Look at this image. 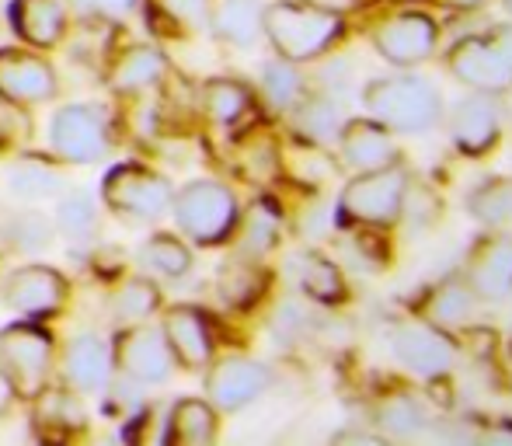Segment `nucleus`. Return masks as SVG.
Masks as SVG:
<instances>
[{"label": "nucleus", "instance_id": "obj_1", "mask_svg": "<svg viewBox=\"0 0 512 446\" xmlns=\"http://www.w3.org/2000/svg\"><path fill=\"white\" fill-rule=\"evenodd\" d=\"M262 35L272 42L279 60L310 63L342 42L345 18L335 7L310 4V0H276L262 7Z\"/></svg>", "mask_w": 512, "mask_h": 446}, {"label": "nucleus", "instance_id": "obj_2", "mask_svg": "<svg viewBox=\"0 0 512 446\" xmlns=\"http://www.w3.org/2000/svg\"><path fill=\"white\" fill-rule=\"evenodd\" d=\"M56 370V338L39 321H14L0 328V377L18 401H35Z\"/></svg>", "mask_w": 512, "mask_h": 446}, {"label": "nucleus", "instance_id": "obj_3", "mask_svg": "<svg viewBox=\"0 0 512 446\" xmlns=\"http://www.w3.org/2000/svg\"><path fill=\"white\" fill-rule=\"evenodd\" d=\"M408 171L398 164L359 171L338 196V223L363 230H391L405 213Z\"/></svg>", "mask_w": 512, "mask_h": 446}, {"label": "nucleus", "instance_id": "obj_4", "mask_svg": "<svg viewBox=\"0 0 512 446\" xmlns=\"http://www.w3.org/2000/svg\"><path fill=\"white\" fill-rule=\"evenodd\" d=\"M175 199V185L168 175L147 168V164L122 161L105 171L102 178V203L112 217H119L126 227L164 220Z\"/></svg>", "mask_w": 512, "mask_h": 446}, {"label": "nucleus", "instance_id": "obj_5", "mask_svg": "<svg viewBox=\"0 0 512 446\" xmlns=\"http://www.w3.org/2000/svg\"><path fill=\"white\" fill-rule=\"evenodd\" d=\"M171 213H175L178 230L192 244L216 248V244H227L234 237L241 206H237V196L223 182H216V178H196L182 192H175Z\"/></svg>", "mask_w": 512, "mask_h": 446}, {"label": "nucleus", "instance_id": "obj_6", "mask_svg": "<svg viewBox=\"0 0 512 446\" xmlns=\"http://www.w3.org/2000/svg\"><path fill=\"white\" fill-rule=\"evenodd\" d=\"M366 112L394 133H425L443 119V98L422 77H380L363 91Z\"/></svg>", "mask_w": 512, "mask_h": 446}, {"label": "nucleus", "instance_id": "obj_7", "mask_svg": "<svg viewBox=\"0 0 512 446\" xmlns=\"http://www.w3.org/2000/svg\"><path fill=\"white\" fill-rule=\"evenodd\" d=\"M112 119L102 105H63L60 112H53L49 119V147L63 164H102L112 154Z\"/></svg>", "mask_w": 512, "mask_h": 446}, {"label": "nucleus", "instance_id": "obj_8", "mask_svg": "<svg viewBox=\"0 0 512 446\" xmlns=\"http://www.w3.org/2000/svg\"><path fill=\"white\" fill-rule=\"evenodd\" d=\"M56 95H60V77L46 56L18 46L0 49V102L14 109H35L49 105Z\"/></svg>", "mask_w": 512, "mask_h": 446}, {"label": "nucleus", "instance_id": "obj_9", "mask_svg": "<svg viewBox=\"0 0 512 446\" xmlns=\"http://www.w3.org/2000/svg\"><path fill=\"white\" fill-rule=\"evenodd\" d=\"M112 363L122 377L136 384H164L175 370V356L161 328L147 325H122L112 342Z\"/></svg>", "mask_w": 512, "mask_h": 446}, {"label": "nucleus", "instance_id": "obj_10", "mask_svg": "<svg viewBox=\"0 0 512 446\" xmlns=\"http://www.w3.org/2000/svg\"><path fill=\"white\" fill-rule=\"evenodd\" d=\"M70 297V286H67V276L53 265H21L14 269L11 276L4 279L0 286V300L11 307L14 314L28 321H46V318H56L63 311Z\"/></svg>", "mask_w": 512, "mask_h": 446}, {"label": "nucleus", "instance_id": "obj_11", "mask_svg": "<svg viewBox=\"0 0 512 446\" xmlns=\"http://www.w3.org/2000/svg\"><path fill=\"white\" fill-rule=\"evenodd\" d=\"M439 42V25L422 11H401L394 18L380 21L373 32V49L380 53V60H387L391 67H418L436 53Z\"/></svg>", "mask_w": 512, "mask_h": 446}, {"label": "nucleus", "instance_id": "obj_12", "mask_svg": "<svg viewBox=\"0 0 512 446\" xmlns=\"http://www.w3.org/2000/svg\"><path fill=\"white\" fill-rule=\"evenodd\" d=\"M446 67L460 84H467L474 91H485V95L512 91V67L488 35H467V39L453 42Z\"/></svg>", "mask_w": 512, "mask_h": 446}, {"label": "nucleus", "instance_id": "obj_13", "mask_svg": "<svg viewBox=\"0 0 512 446\" xmlns=\"http://www.w3.org/2000/svg\"><path fill=\"white\" fill-rule=\"evenodd\" d=\"M272 384V373L258 359L230 356L220 363H209L206 373V394L216 412H241L251 401H258Z\"/></svg>", "mask_w": 512, "mask_h": 446}, {"label": "nucleus", "instance_id": "obj_14", "mask_svg": "<svg viewBox=\"0 0 512 446\" xmlns=\"http://www.w3.org/2000/svg\"><path fill=\"white\" fill-rule=\"evenodd\" d=\"M394 356L405 363L418 377H443L453 363H457V345L453 338L432 321H408L391 338Z\"/></svg>", "mask_w": 512, "mask_h": 446}, {"label": "nucleus", "instance_id": "obj_15", "mask_svg": "<svg viewBox=\"0 0 512 446\" xmlns=\"http://www.w3.org/2000/svg\"><path fill=\"white\" fill-rule=\"evenodd\" d=\"M115 377L112 342L98 332H77L60 352V380L77 394H98Z\"/></svg>", "mask_w": 512, "mask_h": 446}, {"label": "nucleus", "instance_id": "obj_16", "mask_svg": "<svg viewBox=\"0 0 512 446\" xmlns=\"http://www.w3.org/2000/svg\"><path fill=\"white\" fill-rule=\"evenodd\" d=\"M502 133V105L499 95H485V91H474V95L460 98L457 109L450 115V140L460 154L481 157L499 143Z\"/></svg>", "mask_w": 512, "mask_h": 446}, {"label": "nucleus", "instance_id": "obj_17", "mask_svg": "<svg viewBox=\"0 0 512 446\" xmlns=\"http://www.w3.org/2000/svg\"><path fill=\"white\" fill-rule=\"evenodd\" d=\"M161 332L171 345V356H175L178 366L185 370H203V366L213 363V325L196 304H178L164 311Z\"/></svg>", "mask_w": 512, "mask_h": 446}, {"label": "nucleus", "instance_id": "obj_18", "mask_svg": "<svg viewBox=\"0 0 512 446\" xmlns=\"http://www.w3.org/2000/svg\"><path fill=\"white\" fill-rule=\"evenodd\" d=\"M338 147H342V161L352 171H373L387 168V164L401 161V150L394 143L391 129L377 119H349L338 129Z\"/></svg>", "mask_w": 512, "mask_h": 446}, {"label": "nucleus", "instance_id": "obj_19", "mask_svg": "<svg viewBox=\"0 0 512 446\" xmlns=\"http://www.w3.org/2000/svg\"><path fill=\"white\" fill-rule=\"evenodd\" d=\"M7 21L14 35L32 49H53L67 35V4L63 0H11Z\"/></svg>", "mask_w": 512, "mask_h": 446}, {"label": "nucleus", "instance_id": "obj_20", "mask_svg": "<svg viewBox=\"0 0 512 446\" xmlns=\"http://www.w3.org/2000/svg\"><path fill=\"white\" fill-rule=\"evenodd\" d=\"M35 408V433L42 440H70V436L88 429V408H84V394L74 387H46L39 398L32 401Z\"/></svg>", "mask_w": 512, "mask_h": 446}, {"label": "nucleus", "instance_id": "obj_21", "mask_svg": "<svg viewBox=\"0 0 512 446\" xmlns=\"http://www.w3.org/2000/svg\"><path fill=\"white\" fill-rule=\"evenodd\" d=\"M168 77V60L157 46H126L108 67V88L122 98L143 95Z\"/></svg>", "mask_w": 512, "mask_h": 446}, {"label": "nucleus", "instance_id": "obj_22", "mask_svg": "<svg viewBox=\"0 0 512 446\" xmlns=\"http://www.w3.org/2000/svg\"><path fill=\"white\" fill-rule=\"evenodd\" d=\"M464 276L478 300H506L512 293V237H488Z\"/></svg>", "mask_w": 512, "mask_h": 446}, {"label": "nucleus", "instance_id": "obj_23", "mask_svg": "<svg viewBox=\"0 0 512 446\" xmlns=\"http://www.w3.org/2000/svg\"><path fill=\"white\" fill-rule=\"evenodd\" d=\"M7 189L18 203H49V199H60L67 192V175L56 168L46 157H18L7 171Z\"/></svg>", "mask_w": 512, "mask_h": 446}, {"label": "nucleus", "instance_id": "obj_24", "mask_svg": "<svg viewBox=\"0 0 512 446\" xmlns=\"http://www.w3.org/2000/svg\"><path fill=\"white\" fill-rule=\"evenodd\" d=\"M216 408L209 401L199 398H182L171 405L168 419H164L161 443L168 446H209L216 443L220 433V419H216Z\"/></svg>", "mask_w": 512, "mask_h": 446}, {"label": "nucleus", "instance_id": "obj_25", "mask_svg": "<svg viewBox=\"0 0 512 446\" xmlns=\"http://www.w3.org/2000/svg\"><path fill=\"white\" fill-rule=\"evenodd\" d=\"M206 28H213L216 39L227 46L248 49L262 35V4L258 0H213Z\"/></svg>", "mask_w": 512, "mask_h": 446}, {"label": "nucleus", "instance_id": "obj_26", "mask_svg": "<svg viewBox=\"0 0 512 446\" xmlns=\"http://www.w3.org/2000/svg\"><path fill=\"white\" fill-rule=\"evenodd\" d=\"M279 234H283V217L279 210L269 203V199H255L248 206L244 217H237V255L251 258V262H262L272 248L279 244Z\"/></svg>", "mask_w": 512, "mask_h": 446}, {"label": "nucleus", "instance_id": "obj_27", "mask_svg": "<svg viewBox=\"0 0 512 446\" xmlns=\"http://www.w3.org/2000/svg\"><path fill=\"white\" fill-rule=\"evenodd\" d=\"M293 276H297L300 290L310 300H317V304L331 307L349 300V286H345L342 269L331 258H324L321 251H304V255L293 258Z\"/></svg>", "mask_w": 512, "mask_h": 446}, {"label": "nucleus", "instance_id": "obj_28", "mask_svg": "<svg viewBox=\"0 0 512 446\" xmlns=\"http://www.w3.org/2000/svg\"><path fill=\"white\" fill-rule=\"evenodd\" d=\"M56 234L67 237L70 244H95L102 234V210H98L95 196L84 189H70L56 199Z\"/></svg>", "mask_w": 512, "mask_h": 446}, {"label": "nucleus", "instance_id": "obj_29", "mask_svg": "<svg viewBox=\"0 0 512 446\" xmlns=\"http://www.w3.org/2000/svg\"><path fill=\"white\" fill-rule=\"evenodd\" d=\"M216 290H220V300L234 311H251L258 300L269 290V272L262 269L251 258H230L220 269V279H216Z\"/></svg>", "mask_w": 512, "mask_h": 446}, {"label": "nucleus", "instance_id": "obj_30", "mask_svg": "<svg viewBox=\"0 0 512 446\" xmlns=\"http://www.w3.org/2000/svg\"><path fill=\"white\" fill-rule=\"evenodd\" d=\"M157 311H161V290L147 276L122 279L108 297V314H112L115 325H140V321L154 318Z\"/></svg>", "mask_w": 512, "mask_h": 446}, {"label": "nucleus", "instance_id": "obj_31", "mask_svg": "<svg viewBox=\"0 0 512 446\" xmlns=\"http://www.w3.org/2000/svg\"><path fill=\"white\" fill-rule=\"evenodd\" d=\"M213 0H143L147 21L157 35H189L209 25Z\"/></svg>", "mask_w": 512, "mask_h": 446}, {"label": "nucleus", "instance_id": "obj_32", "mask_svg": "<svg viewBox=\"0 0 512 446\" xmlns=\"http://www.w3.org/2000/svg\"><path fill=\"white\" fill-rule=\"evenodd\" d=\"M474 307H478V293L471 290L467 276H450L429 293V300H425V321H432V325H439V328L464 325L474 314Z\"/></svg>", "mask_w": 512, "mask_h": 446}, {"label": "nucleus", "instance_id": "obj_33", "mask_svg": "<svg viewBox=\"0 0 512 446\" xmlns=\"http://www.w3.org/2000/svg\"><path fill=\"white\" fill-rule=\"evenodd\" d=\"M4 244L14 255H32V251H46L56 241V223L39 210H18L7 217V223L0 227Z\"/></svg>", "mask_w": 512, "mask_h": 446}, {"label": "nucleus", "instance_id": "obj_34", "mask_svg": "<svg viewBox=\"0 0 512 446\" xmlns=\"http://www.w3.org/2000/svg\"><path fill=\"white\" fill-rule=\"evenodd\" d=\"M140 265L154 276L164 279H182L192 272V251L182 237L175 234H150L147 241L140 244Z\"/></svg>", "mask_w": 512, "mask_h": 446}, {"label": "nucleus", "instance_id": "obj_35", "mask_svg": "<svg viewBox=\"0 0 512 446\" xmlns=\"http://www.w3.org/2000/svg\"><path fill=\"white\" fill-rule=\"evenodd\" d=\"M203 112L216 126H234L251 112V91L241 81L213 77V81L203 84Z\"/></svg>", "mask_w": 512, "mask_h": 446}, {"label": "nucleus", "instance_id": "obj_36", "mask_svg": "<svg viewBox=\"0 0 512 446\" xmlns=\"http://www.w3.org/2000/svg\"><path fill=\"white\" fill-rule=\"evenodd\" d=\"M290 112H293V129H297V136L307 143L335 140L338 129H342L338 109L328 102V98H300Z\"/></svg>", "mask_w": 512, "mask_h": 446}, {"label": "nucleus", "instance_id": "obj_37", "mask_svg": "<svg viewBox=\"0 0 512 446\" xmlns=\"http://www.w3.org/2000/svg\"><path fill=\"white\" fill-rule=\"evenodd\" d=\"M467 213L485 227L512 220V178H488L467 199Z\"/></svg>", "mask_w": 512, "mask_h": 446}, {"label": "nucleus", "instance_id": "obj_38", "mask_svg": "<svg viewBox=\"0 0 512 446\" xmlns=\"http://www.w3.org/2000/svg\"><path fill=\"white\" fill-rule=\"evenodd\" d=\"M262 95L272 109L290 112L293 105L304 98V77H300L297 63L290 60H272L262 70Z\"/></svg>", "mask_w": 512, "mask_h": 446}, {"label": "nucleus", "instance_id": "obj_39", "mask_svg": "<svg viewBox=\"0 0 512 446\" xmlns=\"http://www.w3.org/2000/svg\"><path fill=\"white\" fill-rule=\"evenodd\" d=\"M377 415H380V426L394 436H415L425 429L422 405H418L415 398H408V394H391V398L380 405Z\"/></svg>", "mask_w": 512, "mask_h": 446}, {"label": "nucleus", "instance_id": "obj_40", "mask_svg": "<svg viewBox=\"0 0 512 446\" xmlns=\"http://www.w3.org/2000/svg\"><path fill=\"white\" fill-rule=\"evenodd\" d=\"M81 18H105V21H115V18H126L140 7V0H70Z\"/></svg>", "mask_w": 512, "mask_h": 446}, {"label": "nucleus", "instance_id": "obj_41", "mask_svg": "<svg viewBox=\"0 0 512 446\" xmlns=\"http://www.w3.org/2000/svg\"><path fill=\"white\" fill-rule=\"evenodd\" d=\"M488 39L499 46V53L506 56V63L512 67V25H495L492 32H488Z\"/></svg>", "mask_w": 512, "mask_h": 446}, {"label": "nucleus", "instance_id": "obj_42", "mask_svg": "<svg viewBox=\"0 0 512 446\" xmlns=\"http://www.w3.org/2000/svg\"><path fill=\"white\" fill-rule=\"evenodd\" d=\"M14 401H18V398H14V394H11V387H7V384H4V377H0V415H7V412H11V405H14Z\"/></svg>", "mask_w": 512, "mask_h": 446}, {"label": "nucleus", "instance_id": "obj_43", "mask_svg": "<svg viewBox=\"0 0 512 446\" xmlns=\"http://www.w3.org/2000/svg\"><path fill=\"white\" fill-rule=\"evenodd\" d=\"M436 4H446V7H457V11H478L485 0H436Z\"/></svg>", "mask_w": 512, "mask_h": 446}, {"label": "nucleus", "instance_id": "obj_44", "mask_svg": "<svg viewBox=\"0 0 512 446\" xmlns=\"http://www.w3.org/2000/svg\"><path fill=\"white\" fill-rule=\"evenodd\" d=\"M506 7H509V11H512V0H506Z\"/></svg>", "mask_w": 512, "mask_h": 446}]
</instances>
